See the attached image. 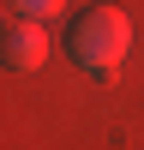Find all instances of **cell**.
<instances>
[{
    "mask_svg": "<svg viewBox=\"0 0 144 150\" xmlns=\"http://www.w3.org/2000/svg\"><path fill=\"white\" fill-rule=\"evenodd\" d=\"M66 48H72V60H78L84 72L108 78V72L126 60V48H132V18L120 6H84L78 18H72V30H66Z\"/></svg>",
    "mask_w": 144,
    "mask_h": 150,
    "instance_id": "cell-1",
    "label": "cell"
},
{
    "mask_svg": "<svg viewBox=\"0 0 144 150\" xmlns=\"http://www.w3.org/2000/svg\"><path fill=\"white\" fill-rule=\"evenodd\" d=\"M12 18H48V12H60V0H6Z\"/></svg>",
    "mask_w": 144,
    "mask_h": 150,
    "instance_id": "cell-3",
    "label": "cell"
},
{
    "mask_svg": "<svg viewBox=\"0 0 144 150\" xmlns=\"http://www.w3.org/2000/svg\"><path fill=\"white\" fill-rule=\"evenodd\" d=\"M0 48H6V66H12V72H36V66L48 60V30H42V18H6Z\"/></svg>",
    "mask_w": 144,
    "mask_h": 150,
    "instance_id": "cell-2",
    "label": "cell"
}]
</instances>
